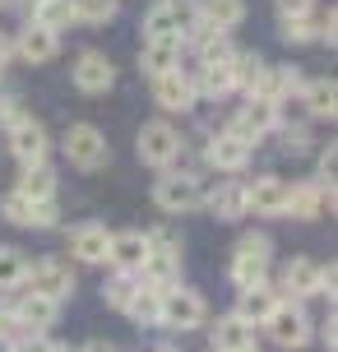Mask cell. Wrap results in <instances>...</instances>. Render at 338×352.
Instances as JSON below:
<instances>
[{"mask_svg": "<svg viewBox=\"0 0 338 352\" xmlns=\"http://www.w3.org/2000/svg\"><path fill=\"white\" fill-rule=\"evenodd\" d=\"M269 260H273V236L269 232H246L232 250V283L246 292L255 283H269Z\"/></svg>", "mask_w": 338, "mask_h": 352, "instance_id": "cell-1", "label": "cell"}, {"mask_svg": "<svg viewBox=\"0 0 338 352\" xmlns=\"http://www.w3.org/2000/svg\"><path fill=\"white\" fill-rule=\"evenodd\" d=\"M264 334H269V343L273 348H283V352H297V348H306L311 338H315V324H311V316H306V306L302 301H278L273 306V316L264 320Z\"/></svg>", "mask_w": 338, "mask_h": 352, "instance_id": "cell-2", "label": "cell"}, {"mask_svg": "<svg viewBox=\"0 0 338 352\" xmlns=\"http://www.w3.org/2000/svg\"><path fill=\"white\" fill-rule=\"evenodd\" d=\"M153 204L162 213H172V218L195 213V209H204V181L195 172H162L153 181Z\"/></svg>", "mask_w": 338, "mask_h": 352, "instance_id": "cell-3", "label": "cell"}, {"mask_svg": "<svg viewBox=\"0 0 338 352\" xmlns=\"http://www.w3.org/2000/svg\"><path fill=\"white\" fill-rule=\"evenodd\" d=\"M135 148H139V162L144 167H158V172H172L181 158V130L172 121H144L139 125V140H135Z\"/></svg>", "mask_w": 338, "mask_h": 352, "instance_id": "cell-4", "label": "cell"}, {"mask_svg": "<svg viewBox=\"0 0 338 352\" xmlns=\"http://www.w3.org/2000/svg\"><path fill=\"white\" fill-rule=\"evenodd\" d=\"M209 320V306L199 297L195 287H167L162 292V306H158V324L162 329H177V334H190Z\"/></svg>", "mask_w": 338, "mask_h": 352, "instance_id": "cell-5", "label": "cell"}, {"mask_svg": "<svg viewBox=\"0 0 338 352\" xmlns=\"http://www.w3.org/2000/svg\"><path fill=\"white\" fill-rule=\"evenodd\" d=\"M199 23V0H158L144 14V37H177L185 42V33Z\"/></svg>", "mask_w": 338, "mask_h": 352, "instance_id": "cell-6", "label": "cell"}, {"mask_svg": "<svg viewBox=\"0 0 338 352\" xmlns=\"http://www.w3.org/2000/svg\"><path fill=\"white\" fill-rule=\"evenodd\" d=\"M60 148H65L70 167H79V172H98V167H107V158H111L102 130H98V125H89V121H74L70 130H65Z\"/></svg>", "mask_w": 338, "mask_h": 352, "instance_id": "cell-7", "label": "cell"}, {"mask_svg": "<svg viewBox=\"0 0 338 352\" xmlns=\"http://www.w3.org/2000/svg\"><path fill=\"white\" fill-rule=\"evenodd\" d=\"M23 287L33 292V297H47V301H70L74 297V269L65 260H56V255H47V260L28 264V278H23Z\"/></svg>", "mask_w": 338, "mask_h": 352, "instance_id": "cell-8", "label": "cell"}, {"mask_svg": "<svg viewBox=\"0 0 338 352\" xmlns=\"http://www.w3.org/2000/svg\"><path fill=\"white\" fill-rule=\"evenodd\" d=\"M278 125H283V116H278V107H273V102H264V98H246V107L227 121V135H236L241 144L255 148V144L264 140V135H273Z\"/></svg>", "mask_w": 338, "mask_h": 352, "instance_id": "cell-9", "label": "cell"}, {"mask_svg": "<svg viewBox=\"0 0 338 352\" xmlns=\"http://www.w3.org/2000/svg\"><path fill=\"white\" fill-rule=\"evenodd\" d=\"M10 135V153H14L19 167H47V153H52V135L37 116H23L19 125L5 130Z\"/></svg>", "mask_w": 338, "mask_h": 352, "instance_id": "cell-10", "label": "cell"}, {"mask_svg": "<svg viewBox=\"0 0 338 352\" xmlns=\"http://www.w3.org/2000/svg\"><path fill=\"white\" fill-rule=\"evenodd\" d=\"M329 209L334 213V181H297V186H287V213L283 218H302V223H311V218H320V213Z\"/></svg>", "mask_w": 338, "mask_h": 352, "instance_id": "cell-11", "label": "cell"}, {"mask_svg": "<svg viewBox=\"0 0 338 352\" xmlns=\"http://www.w3.org/2000/svg\"><path fill=\"white\" fill-rule=\"evenodd\" d=\"M302 88H306V79H302V70H297V65H264V70H260V79H255V88H250L246 98H264V102L283 107L287 98H302Z\"/></svg>", "mask_w": 338, "mask_h": 352, "instance_id": "cell-12", "label": "cell"}, {"mask_svg": "<svg viewBox=\"0 0 338 352\" xmlns=\"http://www.w3.org/2000/svg\"><path fill=\"white\" fill-rule=\"evenodd\" d=\"M153 102H158L162 111H172V116H185V111L199 102L195 74H190V70H167V74H158V79H153Z\"/></svg>", "mask_w": 338, "mask_h": 352, "instance_id": "cell-13", "label": "cell"}, {"mask_svg": "<svg viewBox=\"0 0 338 352\" xmlns=\"http://www.w3.org/2000/svg\"><path fill=\"white\" fill-rule=\"evenodd\" d=\"M10 311H14V324L23 329V338L42 334L60 320V306L47 297H33V292H10Z\"/></svg>", "mask_w": 338, "mask_h": 352, "instance_id": "cell-14", "label": "cell"}, {"mask_svg": "<svg viewBox=\"0 0 338 352\" xmlns=\"http://www.w3.org/2000/svg\"><path fill=\"white\" fill-rule=\"evenodd\" d=\"M246 213H260V218H283L287 213V181L283 176H255L246 181Z\"/></svg>", "mask_w": 338, "mask_h": 352, "instance_id": "cell-15", "label": "cell"}, {"mask_svg": "<svg viewBox=\"0 0 338 352\" xmlns=\"http://www.w3.org/2000/svg\"><path fill=\"white\" fill-rule=\"evenodd\" d=\"M0 218H10L14 228H56V199H23V195H5L0 199Z\"/></svg>", "mask_w": 338, "mask_h": 352, "instance_id": "cell-16", "label": "cell"}, {"mask_svg": "<svg viewBox=\"0 0 338 352\" xmlns=\"http://www.w3.org/2000/svg\"><path fill=\"white\" fill-rule=\"evenodd\" d=\"M70 79H74V88H79V93H107L111 79H116V70H111V56L98 52V47L79 52V56H74Z\"/></svg>", "mask_w": 338, "mask_h": 352, "instance_id": "cell-17", "label": "cell"}, {"mask_svg": "<svg viewBox=\"0 0 338 352\" xmlns=\"http://www.w3.org/2000/svg\"><path fill=\"white\" fill-rule=\"evenodd\" d=\"M320 278H324V264H315V260H287L283 283H278V297H287V301L320 297Z\"/></svg>", "mask_w": 338, "mask_h": 352, "instance_id": "cell-18", "label": "cell"}, {"mask_svg": "<svg viewBox=\"0 0 338 352\" xmlns=\"http://www.w3.org/2000/svg\"><path fill=\"white\" fill-rule=\"evenodd\" d=\"M144 255H148V236L139 228H125V232H111V250H107V264L116 274H139Z\"/></svg>", "mask_w": 338, "mask_h": 352, "instance_id": "cell-19", "label": "cell"}, {"mask_svg": "<svg viewBox=\"0 0 338 352\" xmlns=\"http://www.w3.org/2000/svg\"><path fill=\"white\" fill-rule=\"evenodd\" d=\"M278 301H283V297H278L273 283H255V287H246V292H236V311H232V316L246 320L250 329H255V324H264V320L273 316Z\"/></svg>", "mask_w": 338, "mask_h": 352, "instance_id": "cell-20", "label": "cell"}, {"mask_svg": "<svg viewBox=\"0 0 338 352\" xmlns=\"http://www.w3.org/2000/svg\"><path fill=\"white\" fill-rule=\"evenodd\" d=\"M250 153H255L250 144H241L236 135H227V130H223V135H214V140H209L204 162H209V167H218V172H246V167H250Z\"/></svg>", "mask_w": 338, "mask_h": 352, "instance_id": "cell-21", "label": "cell"}, {"mask_svg": "<svg viewBox=\"0 0 338 352\" xmlns=\"http://www.w3.org/2000/svg\"><path fill=\"white\" fill-rule=\"evenodd\" d=\"M56 52H60V37L47 33L42 23H28L14 33V56H23L28 65H47V60H56Z\"/></svg>", "mask_w": 338, "mask_h": 352, "instance_id": "cell-22", "label": "cell"}, {"mask_svg": "<svg viewBox=\"0 0 338 352\" xmlns=\"http://www.w3.org/2000/svg\"><path fill=\"white\" fill-rule=\"evenodd\" d=\"M204 209L218 223H236L246 218V181H218V190H204Z\"/></svg>", "mask_w": 338, "mask_h": 352, "instance_id": "cell-23", "label": "cell"}, {"mask_svg": "<svg viewBox=\"0 0 338 352\" xmlns=\"http://www.w3.org/2000/svg\"><path fill=\"white\" fill-rule=\"evenodd\" d=\"M107 250H111V232L102 223H84V228L70 232V255L79 264H107Z\"/></svg>", "mask_w": 338, "mask_h": 352, "instance_id": "cell-24", "label": "cell"}, {"mask_svg": "<svg viewBox=\"0 0 338 352\" xmlns=\"http://www.w3.org/2000/svg\"><path fill=\"white\" fill-rule=\"evenodd\" d=\"M181 47L177 37H144V47H139V70L144 74H167V70H181Z\"/></svg>", "mask_w": 338, "mask_h": 352, "instance_id": "cell-25", "label": "cell"}, {"mask_svg": "<svg viewBox=\"0 0 338 352\" xmlns=\"http://www.w3.org/2000/svg\"><path fill=\"white\" fill-rule=\"evenodd\" d=\"M199 23H209L214 33H232L246 23V0H199Z\"/></svg>", "mask_w": 338, "mask_h": 352, "instance_id": "cell-26", "label": "cell"}, {"mask_svg": "<svg viewBox=\"0 0 338 352\" xmlns=\"http://www.w3.org/2000/svg\"><path fill=\"white\" fill-rule=\"evenodd\" d=\"M209 343H214L209 352H236V348H246V343H255V329L236 316H223L214 329H209Z\"/></svg>", "mask_w": 338, "mask_h": 352, "instance_id": "cell-27", "label": "cell"}, {"mask_svg": "<svg viewBox=\"0 0 338 352\" xmlns=\"http://www.w3.org/2000/svg\"><path fill=\"white\" fill-rule=\"evenodd\" d=\"M302 102H306V111H311L315 121H334V111H338V84H334V79H311V84L302 88Z\"/></svg>", "mask_w": 338, "mask_h": 352, "instance_id": "cell-28", "label": "cell"}, {"mask_svg": "<svg viewBox=\"0 0 338 352\" xmlns=\"http://www.w3.org/2000/svg\"><path fill=\"white\" fill-rule=\"evenodd\" d=\"M195 93H204V98H232L236 93V79H232V65H204V70L195 74Z\"/></svg>", "mask_w": 338, "mask_h": 352, "instance_id": "cell-29", "label": "cell"}, {"mask_svg": "<svg viewBox=\"0 0 338 352\" xmlns=\"http://www.w3.org/2000/svg\"><path fill=\"white\" fill-rule=\"evenodd\" d=\"M14 195H23V199H56V172L52 167H23Z\"/></svg>", "mask_w": 338, "mask_h": 352, "instance_id": "cell-30", "label": "cell"}, {"mask_svg": "<svg viewBox=\"0 0 338 352\" xmlns=\"http://www.w3.org/2000/svg\"><path fill=\"white\" fill-rule=\"evenodd\" d=\"M28 278V255L19 246H0V292H19Z\"/></svg>", "mask_w": 338, "mask_h": 352, "instance_id": "cell-31", "label": "cell"}, {"mask_svg": "<svg viewBox=\"0 0 338 352\" xmlns=\"http://www.w3.org/2000/svg\"><path fill=\"white\" fill-rule=\"evenodd\" d=\"M158 306H162V292L158 287H135V297H130V306H125V316L135 320L139 329H148V324H158Z\"/></svg>", "mask_w": 338, "mask_h": 352, "instance_id": "cell-32", "label": "cell"}, {"mask_svg": "<svg viewBox=\"0 0 338 352\" xmlns=\"http://www.w3.org/2000/svg\"><path fill=\"white\" fill-rule=\"evenodd\" d=\"M28 23H42L47 33L60 37V33H65V28L74 23V10H70V0H47V5H42V10L28 19Z\"/></svg>", "mask_w": 338, "mask_h": 352, "instance_id": "cell-33", "label": "cell"}, {"mask_svg": "<svg viewBox=\"0 0 338 352\" xmlns=\"http://www.w3.org/2000/svg\"><path fill=\"white\" fill-rule=\"evenodd\" d=\"M135 287H139V274H111V278L102 283V301H107L111 311H125L130 297H135Z\"/></svg>", "mask_w": 338, "mask_h": 352, "instance_id": "cell-34", "label": "cell"}, {"mask_svg": "<svg viewBox=\"0 0 338 352\" xmlns=\"http://www.w3.org/2000/svg\"><path fill=\"white\" fill-rule=\"evenodd\" d=\"M232 79H236V88H241V93H250V88H255V79H260V70H264V60H260V56L255 52H232Z\"/></svg>", "mask_w": 338, "mask_h": 352, "instance_id": "cell-35", "label": "cell"}, {"mask_svg": "<svg viewBox=\"0 0 338 352\" xmlns=\"http://www.w3.org/2000/svg\"><path fill=\"white\" fill-rule=\"evenodd\" d=\"M74 10V23H107V19H116V0H70Z\"/></svg>", "mask_w": 338, "mask_h": 352, "instance_id": "cell-36", "label": "cell"}, {"mask_svg": "<svg viewBox=\"0 0 338 352\" xmlns=\"http://www.w3.org/2000/svg\"><path fill=\"white\" fill-rule=\"evenodd\" d=\"M278 148H283V153H306V148H311V125H278Z\"/></svg>", "mask_w": 338, "mask_h": 352, "instance_id": "cell-37", "label": "cell"}, {"mask_svg": "<svg viewBox=\"0 0 338 352\" xmlns=\"http://www.w3.org/2000/svg\"><path fill=\"white\" fill-rule=\"evenodd\" d=\"M278 37H283L287 47L292 42H311L315 37V19H278Z\"/></svg>", "mask_w": 338, "mask_h": 352, "instance_id": "cell-38", "label": "cell"}, {"mask_svg": "<svg viewBox=\"0 0 338 352\" xmlns=\"http://www.w3.org/2000/svg\"><path fill=\"white\" fill-rule=\"evenodd\" d=\"M144 236H148V246H153V250H181V232L172 228V223H162V228L144 232Z\"/></svg>", "mask_w": 338, "mask_h": 352, "instance_id": "cell-39", "label": "cell"}, {"mask_svg": "<svg viewBox=\"0 0 338 352\" xmlns=\"http://www.w3.org/2000/svg\"><path fill=\"white\" fill-rule=\"evenodd\" d=\"M23 116H28V111H23V102H19L14 93H0V125L10 130V125H19Z\"/></svg>", "mask_w": 338, "mask_h": 352, "instance_id": "cell-40", "label": "cell"}, {"mask_svg": "<svg viewBox=\"0 0 338 352\" xmlns=\"http://www.w3.org/2000/svg\"><path fill=\"white\" fill-rule=\"evenodd\" d=\"M278 19H315V0H273Z\"/></svg>", "mask_w": 338, "mask_h": 352, "instance_id": "cell-41", "label": "cell"}, {"mask_svg": "<svg viewBox=\"0 0 338 352\" xmlns=\"http://www.w3.org/2000/svg\"><path fill=\"white\" fill-rule=\"evenodd\" d=\"M14 352H70V348H65V343H56V338H47V334H33V338H19Z\"/></svg>", "mask_w": 338, "mask_h": 352, "instance_id": "cell-42", "label": "cell"}, {"mask_svg": "<svg viewBox=\"0 0 338 352\" xmlns=\"http://www.w3.org/2000/svg\"><path fill=\"white\" fill-rule=\"evenodd\" d=\"M334 162H338V148H334V144H324V148H320V176H315V181H334Z\"/></svg>", "mask_w": 338, "mask_h": 352, "instance_id": "cell-43", "label": "cell"}, {"mask_svg": "<svg viewBox=\"0 0 338 352\" xmlns=\"http://www.w3.org/2000/svg\"><path fill=\"white\" fill-rule=\"evenodd\" d=\"M334 329H338V324H334V311H329V320H324V324H320V343H324V348H329V352L338 348V334H334Z\"/></svg>", "mask_w": 338, "mask_h": 352, "instance_id": "cell-44", "label": "cell"}, {"mask_svg": "<svg viewBox=\"0 0 338 352\" xmlns=\"http://www.w3.org/2000/svg\"><path fill=\"white\" fill-rule=\"evenodd\" d=\"M10 56H14V37L0 33V70H5V60H10Z\"/></svg>", "mask_w": 338, "mask_h": 352, "instance_id": "cell-45", "label": "cell"}, {"mask_svg": "<svg viewBox=\"0 0 338 352\" xmlns=\"http://www.w3.org/2000/svg\"><path fill=\"white\" fill-rule=\"evenodd\" d=\"M74 352H116V348H111L107 338H89V343H84V348H74Z\"/></svg>", "mask_w": 338, "mask_h": 352, "instance_id": "cell-46", "label": "cell"}, {"mask_svg": "<svg viewBox=\"0 0 338 352\" xmlns=\"http://www.w3.org/2000/svg\"><path fill=\"white\" fill-rule=\"evenodd\" d=\"M10 5H19V10H23V14L33 19V14H37V10H42V5H47V0H10Z\"/></svg>", "mask_w": 338, "mask_h": 352, "instance_id": "cell-47", "label": "cell"}, {"mask_svg": "<svg viewBox=\"0 0 338 352\" xmlns=\"http://www.w3.org/2000/svg\"><path fill=\"white\" fill-rule=\"evenodd\" d=\"M19 348V338H10V334H0V352H14Z\"/></svg>", "mask_w": 338, "mask_h": 352, "instance_id": "cell-48", "label": "cell"}, {"mask_svg": "<svg viewBox=\"0 0 338 352\" xmlns=\"http://www.w3.org/2000/svg\"><path fill=\"white\" fill-rule=\"evenodd\" d=\"M236 352H260V343H246V348H236Z\"/></svg>", "mask_w": 338, "mask_h": 352, "instance_id": "cell-49", "label": "cell"}, {"mask_svg": "<svg viewBox=\"0 0 338 352\" xmlns=\"http://www.w3.org/2000/svg\"><path fill=\"white\" fill-rule=\"evenodd\" d=\"M153 352H181V348H172V343H162V348H153Z\"/></svg>", "mask_w": 338, "mask_h": 352, "instance_id": "cell-50", "label": "cell"}, {"mask_svg": "<svg viewBox=\"0 0 338 352\" xmlns=\"http://www.w3.org/2000/svg\"><path fill=\"white\" fill-rule=\"evenodd\" d=\"M0 5H5V0H0Z\"/></svg>", "mask_w": 338, "mask_h": 352, "instance_id": "cell-51", "label": "cell"}, {"mask_svg": "<svg viewBox=\"0 0 338 352\" xmlns=\"http://www.w3.org/2000/svg\"><path fill=\"white\" fill-rule=\"evenodd\" d=\"M0 74H5V70H0Z\"/></svg>", "mask_w": 338, "mask_h": 352, "instance_id": "cell-52", "label": "cell"}]
</instances>
